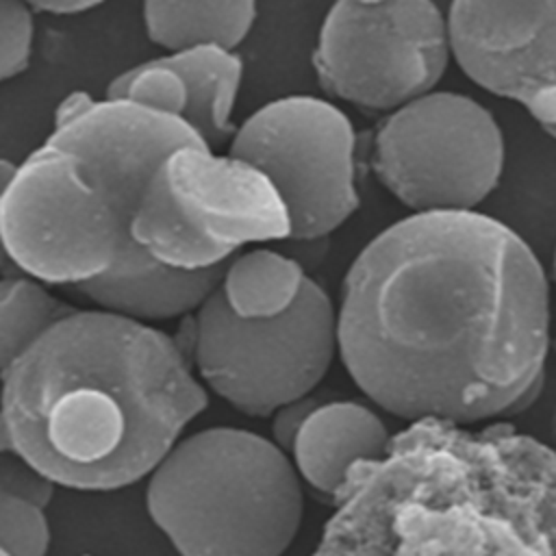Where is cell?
<instances>
[{"instance_id": "cell-26", "label": "cell", "mask_w": 556, "mask_h": 556, "mask_svg": "<svg viewBox=\"0 0 556 556\" xmlns=\"http://www.w3.org/2000/svg\"><path fill=\"white\" fill-rule=\"evenodd\" d=\"M549 352H554V356H556V334H554L552 341H549Z\"/></svg>"}, {"instance_id": "cell-1", "label": "cell", "mask_w": 556, "mask_h": 556, "mask_svg": "<svg viewBox=\"0 0 556 556\" xmlns=\"http://www.w3.org/2000/svg\"><path fill=\"white\" fill-rule=\"evenodd\" d=\"M339 356L382 410L482 424L532 406L549 352L545 269L504 222L413 213L352 261L337 308Z\"/></svg>"}, {"instance_id": "cell-14", "label": "cell", "mask_w": 556, "mask_h": 556, "mask_svg": "<svg viewBox=\"0 0 556 556\" xmlns=\"http://www.w3.org/2000/svg\"><path fill=\"white\" fill-rule=\"evenodd\" d=\"M185 80L187 109L182 119L208 148L232 139V111L243 78V61L222 46H195L163 56Z\"/></svg>"}, {"instance_id": "cell-18", "label": "cell", "mask_w": 556, "mask_h": 556, "mask_svg": "<svg viewBox=\"0 0 556 556\" xmlns=\"http://www.w3.org/2000/svg\"><path fill=\"white\" fill-rule=\"evenodd\" d=\"M106 98L130 100L178 117H182L187 109L185 80L163 56L117 74L109 83Z\"/></svg>"}, {"instance_id": "cell-27", "label": "cell", "mask_w": 556, "mask_h": 556, "mask_svg": "<svg viewBox=\"0 0 556 556\" xmlns=\"http://www.w3.org/2000/svg\"><path fill=\"white\" fill-rule=\"evenodd\" d=\"M552 269H554V285H556V248H554V265H552Z\"/></svg>"}, {"instance_id": "cell-19", "label": "cell", "mask_w": 556, "mask_h": 556, "mask_svg": "<svg viewBox=\"0 0 556 556\" xmlns=\"http://www.w3.org/2000/svg\"><path fill=\"white\" fill-rule=\"evenodd\" d=\"M50 523L41 506L0 495V556H46Z\"/></svg>"}, {"instance_id": "cell-16", "label": "cell", "mask_w": 556, "mask_h": 556, "mask_svg": "<svg viewBox=\"0 0 556 556\" xmlns=\"http://www.w3.org/2000/svg\"><path fill=\"white\" fill-rule=\"evenodd\" d=\"M306 271L298 258L269 248H256L232 256L222 278V293L241 317H276L300 298Z\"/></svg>"}, {"instance_id": "cell-10", "label": "cell", "mask_w": 556, "mask_h": 556, "mask_svg": "<svg viewBox=\"0 0 556 556\" xmlns=\"http://www.w3.org/2000/svg\"><path fill=\"white\" fill-rule=\"evenodd\" d=\"M228 154L252 163L276 187L291 241H319L358 208L354 126L328 100L287 96L267 102L235 130Z\"/></svg>"}, {"instance_id": "cell-13", "label": "cell", "mask_w": 556, "mask_h": 556, "mask_svg": "<svg viewBox=\"0 0 556 556\" xmlns=\"http://www.w3.org/2000/svg\"><path fill=\"white\" fill-rule=\"evenodd\" d=\"M391 437L371 406L354 400H326L300 428L291 458L311 489L337 495L354 465L384 456Z\"/></svg>"}, {"instance_id": "cell-4", "label": "cell", "mask_w": 556, "mask_h": 556, "mask_svg": "<svg viewBox=\"0 0 556 556\" xmlns=\"http://www.w3.org/2000/svg\"><path fill=\"white\" fill-rule=\"evenodd\" d=\"M206 146L178 115L104 98L54 124L0 189L7 258L43 285L74 287L143 248L130 226L163 159Z\"/></svg>"}, {"instance_id": "cell-22", "label": "cell", "mask_w": 556, "mask_h": 556, "mask_svg": "<svg viewBox=\"0 0 556 556\" xmlns=\"http://www.w3.org/2000/svg\"><path fill=\"white\" fill-rule=\"evenodd\" d=\"M326 400H330V397L311 391V393L300 395V397H295V400L282 404L280 408H276L274 415H271V439H274L285 452L291 454V447H293V443H295V437H298L300 428H302L304 421L311 417V413H313L319 404H324Z\"/></svg>"}, {"instance_id": "cell-23", "label": "cell", "mask_w": 556, "mask_h": 556, "mask_svg": "<svg viewBox=\"0 0 556 556\" xmlns=\"http://www.w3.org/2000/svg\"><path fill=\"white\" fill-rule=\"evenodd\" d=\"M26 2L37 11H48V13H59V15L70 13L72 15V13L93 9L104 0H26Z\"/></svg>"}, {"instance_id": "cell-2", "label": "cell", "mask_w": 556, "mask_h": 556, "mask_svg": "<svg viewBox=\"0 0 556 556\" xmlns=\"http://www.w3.org/2000/svg\"><path fill=\"white\" fill-rule=\"evenodd\" d=\"M206 404L176 337L76 308L2 369L0 447L61 486L115 491L150 476Z\"/></svg>"}, {"instance_id": "cell-12", "label": "cell", "mask_w": 556, "mask_h": 556, "mask_svg": "<svg viewBox=\"0 0 556 556\" xmlns=\"http://www.w3.org/2000/svg\"><path fill=\"white\" fill-rule=\"evenodd\" d=\"M226 265L180 269L143 250L115 263L104 274L74 285L72 291L102 311L143 324L165 321L195 313L219 289Z\"/></svg>"}, {"instance_id": "cell-7", "label": "cell", "mask_w": 556, "mask_h": 556, "mask_svg": "<svg viewBox=\"0 0 556 556\" xmlns=\"http://www.w3.org/2000/svg\"><path fill=\"white\" fill-rule=\"evenodd\" d=\"M130 232L165 265L206 269L248 243L289 239L291 222L276 187L252 163L182 146L150 178Z\"/></svg>"}, {"instance_id": "cell-8", "label": "cell", "mask_w": 556, "mask_h": 556, "mask_svg": "<svg viewBox=\"0 0 556 556\" xmlns=\"http://www.w3.org/2000/svg\"><path fill=\"white\" fill-rule=\"evenodd\" d=\"M504 135L489 109L454 91H428L391 111L374 137L371 165L413 213L469 211L504 169Z\"/></svg>"}, {"instance_id": "cell-5", "label": "cell", "mask_w": 556, "mask_h": 556, "mask_svg": "<svg viewBox=\"0 0 556 556\" xmlns=\"http://www.w3.org/2000/svg\"><path fill=\"white\" fill-rule=\"evenodd\" d=\"M146 508L180 556H282L304 493L274 439L215 426L176 441L148 476Z\"/></svg>"}, {"instance_id": "cell-15", "label": "cell", "mask_w": 556, "mask_h": 556, "mask_svg": "<svg viewBox=\"0 0 556 556\" xmlns=\"http://www.w3.org/2000/svg\"><path fill=\"white\" fill-rule=\"evenodd\" d=\"M256 17V0H143L152 43L167 52L222 46L237 50Z\"/></svg>"}, {"instance_id": "cell-6", "label": "cell", "mask_w": 556, "mask_h": 556, "mask_svg": "<svg viewBox=\"0 0 556 556\" xmlns=\"http://www.w3.org/2000/svg\"><path fill=\"white\" fill-rule=\"evenodd\" d=\"M176 341L204 387L250 417L315 391L339 352L337 308L306 278L295 304L276 317H241L217 289L187 315Z\"/></svg>"}, {"instance_id": "cell-11", "label": "cell", "mask_w": 556, "mask_h": 556, "mask_svg": "<svg viewBox=\"0 0 556 556\" xmlns=\"http://www.w3.org/2000/svg\"><path fill=\"white\" fill-rule=\"evenodd\" d=\"M450 50L484 91L556 124V0H452Z\"/></svg>"}, {"instance_id": "cell-17", "label": "cell", "mask_w": 556, "mask_h": 556, "mask_svg": "<svg viewBox=\"0 0 556 556\" xmlns=\"http://www.w3.org/2000/svg\"><path fill=\"white\" fill-rule=\"evenodd\" d=\"M76 308L54 298L37 278L4 276L0 282V363L7 369L54 324Z\"/></svg>"}, {"instance_id": "cell-25", "label": "cell", "mask_w": 556, "mask_h": 556, "mask_svg": "<svg viewBox=\"0 0 556 556\" xmlns=\"http://www.w3.org/2000/svg\"><path fill=\"white\" fill-rule=\"evenodd\" d=\"M545 132H547V135H552V137H554V139H556V124H552V126H547V128H545Z\"/></svg>"}, {"instance_id": "cell-3", "label": "cell", "mask_w": 556, "mask_h": 556, "mask_svg": "<svg viewBox=\"0 0 556 556\" xmlns=\"http://www.w3.org/2000/svg\"><path fill=\"white\" fill-rule=\"evenodd\" d=\"M354 465L311 556H556V447L419 419Z\"/></svg>"}, {"instance_id": "cell-21", "label": "cell", "mask_w": 556, "mask_h": 556, "mask_svg": "<svg viewBox=\"0 0 556 556\" xmlns=\"http://www.w3.org/2000/svg\"><path fill=\"white\" fill-rule=\"evenodd\" d=\"M56 482L15 452H2L0 495L46 508L54 497Z\"/></svg>"}, {"instance_id": "cell-24", "label": "cell", "mask_w": 556, "mask_h": 556, "mask_svg": "<svg viewBox=\"0 0 556 556\" xmlns=\"http://www.w3.org/2000/svg\"><path fill=\"white\" fill-rule=\"evenodd\" d=\"M552 439H554V447H556V406L552 413Z\"/></svg>"}, {"instance_id": "cell-9", "label": "cell", "mask_w": 556, "mask_h": 556, "mask_svg": "<svg viewBox=\"0 0 556 556\" xmlns=\"http://www.w3.org/2000/svg\"><path fill=\"white\" fill-rule=\"evenodd\" d=\"M450 56L447 17L432 0H337L321 22L313 67L326 93L395 111L432 91Z\"/></svg>"}, {"instance_id": "cell-20", "label": "cell", "mask_w": 556, "mask_h": 556, "mask_svg": "<svg viewBox=\"0 0 556 556\" xmlns=\"http://www.w3.org/2000/svg\"><path fill=\"white\" fill-rule=\"evenodd\" d=\"M35 39L33 7L26 0L0 2V78L22 74L30 63Z\"/></svg>"}]
</instances>
